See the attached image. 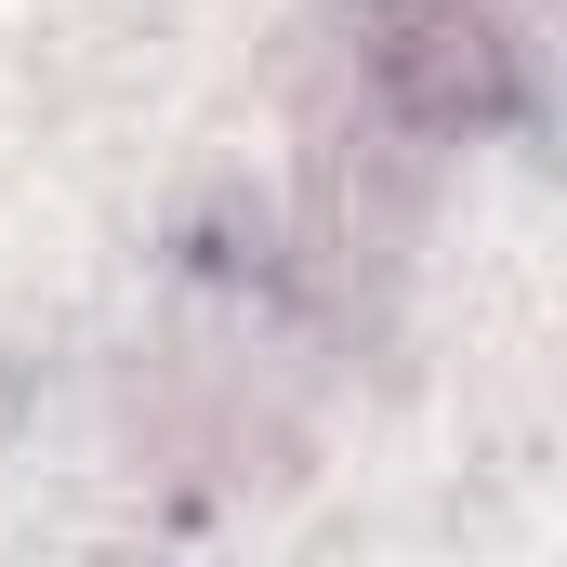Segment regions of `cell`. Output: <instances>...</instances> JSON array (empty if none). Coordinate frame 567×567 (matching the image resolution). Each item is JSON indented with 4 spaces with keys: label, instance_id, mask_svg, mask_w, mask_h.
Instances as JSON below:
<instances>
[{
    "label": "cell",
    "instance_id": "6da1fadb",
    "mask_svg": "<svg viewBox=\"0 0 567 567\" xmlns=\"http://www.w3.org/2000/svg\"><path fill=\"white\" fill-rule=\"evenodd\" d=\"M370 80L410 106V120H475L502 93V27L475 0H383V40H370Z\"/></svg>",
    "mask_w": 567,
    "mask_h": 567
}]
</instances>
